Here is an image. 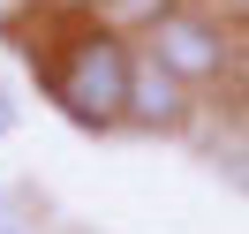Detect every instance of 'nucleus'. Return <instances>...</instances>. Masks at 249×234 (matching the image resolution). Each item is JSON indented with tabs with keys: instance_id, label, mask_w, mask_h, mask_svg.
I'll list each match as a JSON object with an SVG mask.
<instances>
[{
	"instance_id": "f257e3e1",
	"label": "nucleus",
	"mask_w": 249,
	"mask_h": 234,
	"mask_svg": "<svg viewBox=\"0 0 249 234\" xmlns=\"http://www.w3.org/2000/svg\"><path fill=\"white\" fill-rule=\"evenodd\" d=\"M136 61H143V46H128V38L106 31V23H83V31H68L61 46H53L46 91H53V106H61L76 128H113V121H128Z\"/></svg>"
},
{
	"instance_id": "f03ea898",
	"label": "nucleus",
	"mask_w": 249,
	"mask_h": 234,
	"mask_svg": "<svg viewBox=\"0 0 249 234\" xmlns=\"http://www.w3.org/2000/svg\"><path fill=\"white\" fill-rule=\"evenodd\" d=\"M143 53L196 91V83H219L234 68V31L219 16H204V8H159L143 23Z\"/></svg>"
},
{
	"instance_id": "7ed1b4c3",
	"label": "nucleus",
	"mask_w": 249,
	"mask_h": 234,
	"mask_svg": "<svg viewBox=\"0 0 249 234\" xmlns=\"http://www.w3.org/2000/svg\"><path fill=\"white\" fill-rule=\"evenodd\" d=\"M128 121H143V128H181L189 121V83L181 76H166V68L143 53L136 61V91H128Z\"/></svg>"
},
{
	"instance_id": "20e7f679",
	"label": "nucleus",
	"mask_w": 249,
	"mask_h": 234,
	"mask_svg": "<svg viewBox=\"0 0 249 234\" xmlns=\"http://www.w3.org/2000/svg\"><path fill=\"white\" fill-rule=\"evenodd\" d=\"M0 234H38V204L31 197H0Z\"/></svg>"
},
{
	"instance_id": "39448f33",
	"label": "nucleus",
	"mask_w": 249,
	"mask_h": 234,
	"mask_svg": "<svg viewBox=\"0 0 249 234\" xmlns=\"http://www.w3.org/2000/svg\"><path fill=\"white\" fill-rule=\"evenodd\" d=\"M219 174H227V181H234V189L249 197V136H234L227 151H219Z\"/></svg>"
},
{
	"instance_id": "423d86ee",
	"label": "nucleus",
	"mask_w": 249,
	"mask_h": 234,
	"mask_svg": "<svg viewBox=\"0 0 249 234\" xmlns=\"http://www.w3.org/2000/svg\"><path fill=\"white\" fill-rule=\"evenodd\" d=\"M16 136V91H8V83H0V144Z\"/></svg>"
},
{
	"instance_id": "0eeeda50",
	"label": "nucleus",
	"mask_w": 249,
	"mask_h": 234,
	"mask_svg": "<svg viewBox=\"0 0 249 234\" xmlns=\"http://www.w3.org/2000/svg\"><path fill=\"white\" fill-rule=\"evenodd\" d=\"M242 38H249V16H242Z\"/></svg>"
}]
</instances>
